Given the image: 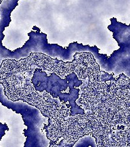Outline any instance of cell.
<instances>
[{"mask_svg":"<svg viewBox=\"0 0 130 147\" xmlns=\"http://www.w3.org/2000/svg\"><path fill=\"white\" fill-rule=\"evenodd\" d=\"M31 82L36 91L42 92L45 90L53 98H58L61 92L66 90L68 86L67 81L61 79L55 73L48 77L45 72L38 69L34 71Z\"/></svg>","mask_w":130,"mask_h":147,"instance_id":"cell-1","label":"cell"},{"mask_svg":"<svg viewBox=\"0 0 130 147\" xmlns=\"http://www.w3.org/2000/svg\"><path fill=\"white\" fill-rule=\"evenodd\" d=\"M79 92L80 90L78 89H70L69 93L61 92L58 96L61 102L64 103L69 102V105L71 107L70 113L71 117H75V115H83L85 114L84 110L80 107L75 102L79 98Z\"/></svg>","mask_w":130,"mask_h":147,"instance_id":"cell-2","label":"cell"}]
</instances>
